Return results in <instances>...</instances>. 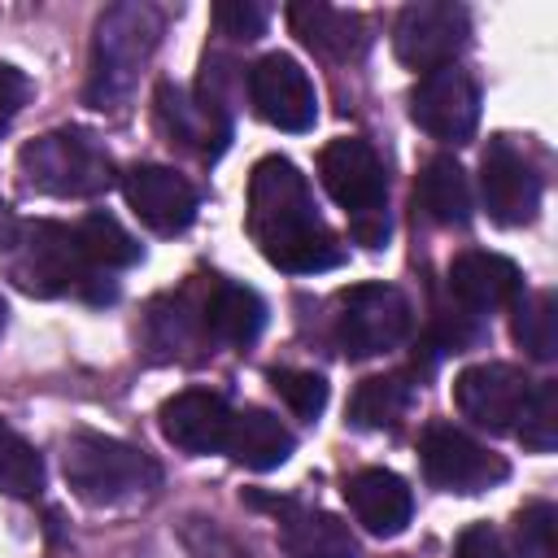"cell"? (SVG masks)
I'll return each instance as SVG.
<instances>
[{
  "label": "cell",
  "mask_w": 558,
  "mask_h": 558,
  "mask_svg": "<svg viewBox=\"0 0 558 558\" xmlns=\"http://www.w3.org/2000/svg\"><path fill=\"white\" fill-rule=\"evenodd\" d=\"M248 235L288 275H323L344 262V244L323 222L305 174L288 157H262L248 174Z\"/></svg>",
  "instance_id": "obj_1"
},
{
  "label": "cell",
  "mask_w": 558,
  "mask_h": 558,
  "mask_svg": "<svg viewBox=\"0 0 558 558\" xmlns=\"http://www.w3.org/2000/svg\"><path fill=\"white\" fill-rule=\"evenodd\" d=\"M61 475H65L70 493L96 510L131 506L161 484V466L144 449H135L118 436H100V432H74L65 440Z\"/></svg>",
  "instance_id": "obj_2"
},
{
  "label": "cell",
  "mask_w": 558,
  "mask_h": 558,
  "mask_svg": "<svg viewBox=\"0 0 558 558\" xmlns=\"http://www.w3.org/2000/svg\"><path fill=\"white\" fill-rule=\"evenodd\" d=\"M9 279L26 296H83V301L118 296V288L96 266H87V257L78 253L74 227L52 222V218L22 222V235H17L13 262H9Z\"/></svg>",
  "instance_id": "obj_3"
},
{
  "label": "cell",
  "mask_w": 558,
  "mask_h": 558,
  "mask_svg": "<svg viewBox=\"0 0 558 558\" xmlns=\"http://www.w3.org/2000/svg\"><path fill=\"white\" fill-rule=\"evenodd\" d=\"M17 170L22 183L39 196H57V201H87L113 187V157L105 153V144L78 126H57L31 144H22L17 153Z\"/></svg>",
  "instance_id": "obj_4"
},
{
  "label": "cell",
  "mask_w": 558,
  "mask_h": 558,
  "mask_svg": "<svg viewBox=\"0 0 558 558\" xmlns=\"http://www.w3.org/2000/svg\"><path fill=\"white\" fill-rule=\"evenodd\" d=\"M157 35H161V17L148 4H113L100 13L92 44V78H87V100L96 109H122L131 100L135 78L157 48Z\"/></svg>",
  "instance_id": "obj_5"
},
{
  "label": "cell",
  "mask_w": 558,
  "mask_h": 558,
  "mask_svg": "<svg viewBox=\"0 0 558 558\" xmlns=\"http://www.w3.org/2000/svg\"><path fill=\"white\" fill-rule=\"evenodd\" d=\"M318 179L327 196L349 214V231L366 248H384L388 240V179L375 148L357 135H340L318 153Z\"/></svg>",
  "instance_id": "obj_6"
},
{
  "label": "cell",
  "mask_w": 558,
  "mask_h": 558,
  "mask_svg": "<svg viewBox=\"0 0 558 558\" xmlns=\"http://www.w3.org/2000/svg\"><path fill=\"white\" fill-rule=\"evenodd\" d=\"M336 310V344L353 362L397 349L414 327L410 296L392 283H353L340 292Z\"/></svg>",
  "instance_id": "obj_7"
},
{
  "label": "cell",
  "mask_w": 558,
  "mask_h": 558,
  "mask_svg": "<svg viewBox=\"0 0 558 558\" xmlns=\"http://www.w3.org/2000/svg\"><path fill=\"white\" fill-rule=\"evenodd\" d=\"M471 39V17L462 4L453 0H418V4H405L397 13V26H392V52L401 65L410 70H440V65H453L458 52L466 48Z\"/></svg>",
  "instance_id": "obj_8"
},
{
  "label": "cell",
  "mask_w": 558,
  "mask_h": 558,
  "mask_svg": "<svg viewBox=\"0 0 558 558\" xmlns=\"http://www.w3.org/2000/svg\"><path fill=\"white\" fill-rule=\"evenodd\" d=\"M418 462H423V475L436 488L462 493V497L484 493V488H493V484H501L510 475L506 458H497L488 445H480L475 436H466L453 423H427L423 427Z\"/></svg>",
  "instance_id": "obj_9"
},
{
  "label": "cell",
  "mask_w": 558,
  "mask_h": 558,
  "mask_svg": "<svg viewBox=\"0 0 558 558\" xmlns=\"http://www.w3.org/2000/svg\"><path fill=\"white\" fill-rule=\"evenodd\" d=\"M410 118L440 144H466L480 126V87L462 65L423 74L410 92Z\"/></svg>",
  "instance_id": "obj_10"
},
{
  "label": "cell",
  "mask_w": 558,
  "mask_h": 558,
  "mask_svg": "<svg viewBox=\"0 0 558 558\" xmlns=\"http://www.w3.org/2000/svg\"><path fill=\"white\" fill-rule=\"evenodd\" d=\"M480 196L497 227H523L541 209V174L506 135L488 140L480 157Z\"/></svg>",
  "instance_id": "obj_11"
},
{
  "label": "cell",
  "mask_w": 558,
  "mask_h": 558,
  "mask_svg": "<svg viewBox=\"0 0 558 558\" xmlns=\"http://www.w3.org/2000/svg\"><path fill=\"white\" fill-rule=\"evenodd\" d=\"M532 392V379L510 362H475L453 379V405L475 427L501 436L514 432L519 410Z\"/></svg>",
  "instance_id": "obj_12"
},
{
  "label": "cell",
  "mask_w": 558,
  "mask_h": 558,
  "mask_svg": "<svg viewBox=\"0 0 558 558\" xmlns=\"http://www.w3.org/2000/svg\"><path fill=\"white\" fill-rule=\"evenodd\" d=\"M248 100L253 113L279 131H310L318 118L314 83L301 70V61H292L288 52H266L248 70Z\"/></svg>",
  "instance_id": "obj_13"
},
{
  "label": "cell",
  "mask_w": 558,
  "mask_h": 558,
  "mask_svg": "<svg viewBox=\"0 0 558 558\" xmlns=\"http://www.w3.org/2000/svg\"><path fill=\"white\" fill-rule=\"evenodd\" d=\"M122 192L135 218L157 235H179L196 218V187L170 166H153V161L131 166L122 174Z\"/></svg>",
  "instance_id": "obj_14"
},
{
  "label": "cell",
  "mask_w": 558,
  "mask_h": 558,
  "mask_svg": "<svg viewBox=\"0 0 558 558\" xmlns=\"http://www.w3.org/2000/svg\"><path fill=\"white\" fill-rule=\"evenodd\" d=\"M231 405L222 392H209V388H183L174 392L170 401H161L157 410V423H161V436L179 449V453H222L227 445V432H231Z\"/></svg>",
  "instance_id": "obj_15"
},
{
  "label": "cell",
  "mask_w": 558,
  "mask_h": 558,
  "mask_svg": "<svg viewBox=\"0 0 558 558\" xmlns=\"http://www.w3.org/2000/svg\"><path fill=\"white\" fill-rule=\"evenodd\" d=\"M157 122L170 135V144L179 140L183 148L201 153V157H218L231 140V109L205 100L201 92H187L179 83H157Z\"/></svg>",
  "instance_id": "obj_16"
},
{
  "label": "cell",
  "mask_w": 558,
  "mask_h": 558,
  "mask_svg": "<svg viewBox=\"0 0 558 558\" xmlns=\"http://www.w3.org/2000/svg\"><path fill=\"white\" fill-rule=\"evenodd\" d=\"M449 292L462 310L471 314H488V310H506L523 296V270L488 248H466L449 262Z\"/></svg>",
  "instance_id": "obj_17"
},
{
  "label": "cell",
  "mask_w": 558,
  "mask_h": 558,
  "mask_svg": "<svg viewBox=\"0 0 558 558\" xmlns=\"http://www.w3.org/2000/svg\"><path fill=\"white\" fill-rule=\"evenodd\" d=\"M344 501H349L353 519L371 536H401L405 523H410V514H414L410 484L397 471H388V466H366V471L349 475Z\"/></svg>",
  "instance_id": "obj_18"
},
{
  "label": "cell",
  "mask_w": 558,
  "mask_h": 558,
  "mask_svg": "<svg viewBox=\"0 0 558 558\" xmlns=\"http://www.w3.org/2000/svg\"><path fill=\"white\" fill-rule=\"evenodd\" d=\"M288 26H292V35H296L305 48H314V52H323V57H331V61H353V57H362L366 44H371L366 22H362L357 13L336 9V4H323V0H301V4H292V9H288Z\"/></svg>",
  "instance_id": "obj_19"
},
{
  "label": "cell",
  "mask_w": 558,
  "mask_h": 558,
  "mask_svg": "<svg viewBox=\"0 0 558 558\" xmlns=\"http://www.w3.org/2000/svg\"><path fill=\"white\" fill-rule=\"evenodd\" d=\"M279 514V545L288 558H362L349 527L327 514L296 501H270Z\"/></svg>",
  "instance_id": "obj_20"
},
{
  "label": "cell",
  "mask_w": 558,
  "mask_h": 558,
  "mask_svg": "<svg viewBox=\"0 0 558 558\" xmlns=\"http://www.w3.org/2000/svg\"><path fill=\"white\" fill-rule=\"evenodd\" d=\"M296 440L292 432L262 405H244L231 414V432H227V445L222 453H231V462H240L244 471H275L292 458Z\"/></svg>",
  "instance_id": "obj_21"
},
{
  "label": "cell",
  "mask_w": 558,
  "mask_h": 558,
  "mask_svg": "<svg viewBox=\"0 0 558 558\" xmlns=\"http://www.w3.org/2000/svg\"><path fill=\"white\" fill-rule=\"evenodd\" d=\"M205 340L222 349H248L266 327V301L244 283H218L201 305Z\"/></svg>",
  "instance_id": "obj_22"
},
{
  "label": "cell",
  "mask_w": 558,
  "mask_h": 558,
  "mask_svg": "<svg viewBox=\"0 0 558 558\" xmlns=\"http://www.w3.org/2000/svg\"><path fill=\"white\" fill-rule=\"evenodd\" d=\"M414 205L436 227H466L471 222V209H475L466 170L453 157H432L418 170V179H414Z\"/></svg>",
  "instance_id": "obj_23"
},
{
  "label": "cell",
  "mask_w": 558,
  "mask_h": 558,
  "mask_svg": "<svg viewBox=\"0 0 558 558\" xmlns=\"http://www.w3.org/2000/svg\"><path fill=\"white\" fill-rule=\"evenodd\" d=\"M410 405H414V384L405 371L371 375L349 397V423L362 432H384V427H397L410 414Z\"/></svg>",
  "instance_id": "obj_24"
},
{
  "label": "cell",
  "mask_w": 558,
  "mask_h": 558,
  "mask_svg": "<svg viewBox=\"0 0 558 558\" xmlns=\"http://www.w3.org/2000/svg\"><path fill=\"white\" fill-rule=\"evenodd\" d=\"M205 340V323H201V310L187 305V296H161L148 305L144 314V344L157 362H170V357H183V349L201 344Z\"/></svg>",
  "instance_id": "obj_25"
},
{
  "label": "cell",
  "mask_w": 558,
  "mask_h": 558,
  "mask_svg": "<svg viewBox=\"0 0 558 558\" xmlns=\"http://www.w3.org/2000/svg\"><path fill=\"white\" fill-rule=\"evenodd\" d=\"M74 240H78V253L87 257V266H96L100 275L105 270H126V266H135L144 257L140 240L113 214H105V209L83 214L74 222Z\"/></svg>",
  "instance_id": "obj_26"
},
{
  "label": "cell",
  "mask_w": 558,
  "mask_h": 558,
  "mask_svg": "<svg viewBox=\"0 0 558 558\" xmlns=\"http://www.w3.org/2000/svg\"><path fill=\"white\" fill-rule=\"evenodd\" d=\"M510 310H514V318H510L514 344L532 362H554L558 357V296L549 288H541V292L519 296Z\"/></svg>",
  "instance_id": "obj_27"
},
{
  "label": "cell",
  "mask_w": 558,
  "mask_h": 558,
  "mask_svg": "<svg viewBox=\"0 0 558 558\" xmlns=\"http://www.w3.org/2000/svg\"><path fill=\"white\" fill-rule=\"evenodd\" d=\"M514 436L532 453H554V445H558V384L554 379L532 384V392H527V401L519 410Z\"/></svg>",
  "instance_id": "obj_28"
},
{
  "label": "cell",
  "mask_w": 558,
  "mask_h": 558,
  "mask_svg": "<svg viewBox=\"0 0 558 558\" xmlns=\"http://www.w3.org/2000/svg\"><path fill=\"white\" fill-rule=\"evenodd\" d=\"M44 488V462L31 440H22L0 418V493L4 497H35Z\"/></svg>",
  "instance_id": "obj_29"
},
{
  "label": "cell",
  "mask_w": 558,
  "mask_h": 558,
  "mask_svg": "<svg viewBox=\"0 0 558 558\" xmlns=\"http://www.w3.org/2000/svg\"><path fill=\"white\" fill-rule=\"evenodd\" d=\"M270 388H275L279 401H283L296 418H305V423H314V418L323 414V405H327V379H323L318 371L275 366V371H270Z\"/></svg>",
  "instance_id": "obj_30"
},
{
  "label": "cell",
  "mask_w": 558,
  "mask_h": 558,
  "mask_svg": "<svg viewBox=\"0 0 558 558\" xmlns=\"http://www.w3.org/2000/svg\"><path fill=\"white\" fill-rule=\"evenodd\" d=\"M519 558H558V510L554 501H527L514 519Z\"/></svg>",
  "instance_id": "obj_31"
},
{
  "label": "cell",
  "mask_w": 558,
  "mask_h": 558,
  "mask_svg": "<svg viewBox=\"0 0 558 558\" xmlns=\"http://www.w3.org/2000/svg\"><path fill=\"white\" fill-rule=\"evenodd\" d=\"M266 22H270V9L257 4V0H218L214 4V26L222 35H231V39L248 44V39H257L266 31Z\"/></svg>",
  "instance_id": "obj_32"
},
{
  "label": "cell",
  "mask_w": 558,
  "mask_h": 558,
  "mask_svg": "<svg viewBox=\"0 0 558 558\" xmlns=\"http://www.w3.org/2000/svg\"><path fill=\"white\" fill-rule=\"evenodd\" d=\"M183 541L196 558H253L244 545H235L222 527H214V519H187L183 527Z\"/></svg>",
  "instance_id": "obj_33"
},
{
  "label": "cell",
  "mask_w": 558,
  "mask_h": 558,
  "mask_svg": "<svg viewBox=\"0 0 558 558\" xmlns=\"http://www.w3.org/2000/svg\"><path fill=\"white\" fill-rule=\"evenodd\" d=\"M453 558H510V554H506V541L497 536V527H488V523H471V527L458 532V541H453Z\"/></svg>",
  "instance_id": "obj_34"
},
{
  "label": "cell",
  "mask_w": 558,
  "mask_h": 558,
  "mask_svg": "<svg viewBox=\"0 0 558 558\" xmlns=\"http://www.w3.org/2000/svg\"><path fill=\"white\" fill-rule=\"evenodd\" d=\"M31 100V78L17 65L0 61V135L13 126V118L22 113V105Z\"/></svg>",
  "instance_id": "obj_35"
},
{
  "label": "cell",
  "mask_w": 558,
  "mask_h": 558,
  "mask_svg": "<svg viewBox=\"0 0 558 558\" xmlns=\"http://www.w3.org/2000/svg\"><path fill=\"white\" fill-rule=\"evenodd\" d=\"M17 235H22V222H17V214H13V209L0 201V253H13Z\"/></svg>",
  "instance_id": "obj_36"
},
{
  "label": "cell",
  "mask_w": 558,
  "mask_h": 558,
  "mask_svg": "<svg viewBox=\"0 0 558 558\" xmlns=\"http://www.w3.org/2000/svg\"><path fill=\"white\" fill-rule=\"evenodd\" d=\"M4 323H9V305H4V296H0V336H4Z\"/></svg>",
  "instance_id": "obj_37"
}]
</instances>
